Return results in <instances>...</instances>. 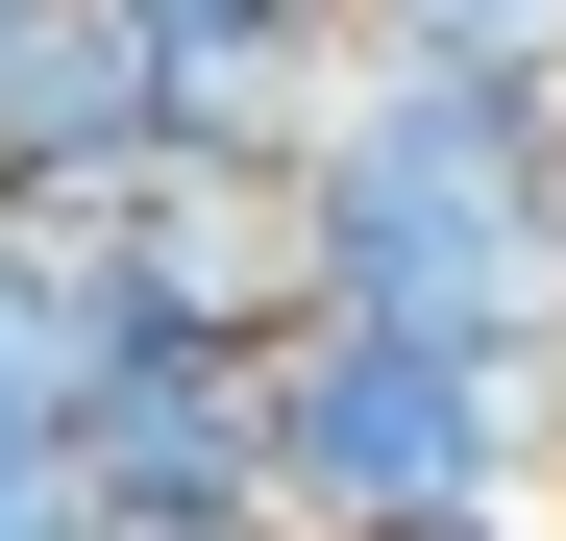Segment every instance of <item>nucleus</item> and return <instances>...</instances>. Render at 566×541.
<instances>
[{
  "label": "nucleus",
  "instance_id": "obj_4",
  "mask_svg": "<svg viewBox=\"0 0 566 541\" xmlns=\"http://www.w3.org/2000/svg\"><path fill=\"white\" fill-rule=\"evenodd\" d=\"M74 492L124 541H247L271 517V344H124L74 418Z\"/></svg>",
  "mask_w": 566,
  "mask_h": 541
},
{
  "label": "nucleus",
  "instance_id": "obj_2",
  "mask_svg": "<svg viewBox=\"0 0 566 541\" xmlns=\"http://www.w3.org/2000/svg\"><path fill=\"white\" fill-rule=\"evenodd\" d=\"M566 468V344L296 320L271 344V517L296 541H517Z\"/></svg>",
  "mask_w": 566,
  "mask_h": 541
},
{
  "label": "nucleus",
  "instance_id": "obj_5",
  "mask_svg": "<svg viewBox=\"0 0 566 541\" xmlns=\"http://www.w3.org/2000/svg\"><path fill=\"white\" fill-rule=\"evenodd\" d=\"M99 25H148L172 148H271V172H296L321 99H345V0H99Z\"/></svg>",
  "mask_w": 566,
  "mask_h": 541
},
{
  "label": "nucleus",
  "instance_id": "obj_8",
  "mask_svg": "<svg viewBox=\"0 0 566 541\" xmlns=\"http://www.w3.org/2000/svg\"><path fill=\"white\" fill-rule=\"evenodd\" d=\"M0 541H124V517L74 492V468H0Z\"/></svg>",
  "mask_w": 566,
  "mask_h": 541
},
{
  "label": "nucleus",
  "instance_id": "obj_7",
  "mask_svg": "<svg viewBox=\"0 0 566 541\" xmlns=\"http://www.w3.org/2000/svg\"><path fill=\"white\" fill-rule=\"evenodd\" d=\"M345 50H443V74H566V0H345Z\"/></svg>",
  "mask_w": 566,
  "mask_h": 541
},
{
  "label": "nucleus",
  "instance_id": "obj_10",
  "mask_svg": "<svg viewBox=\"0 0 566 541\" xmlns=\"http://www.w3.org/2000/svg\"><path fill=\"white\" fill-rule=\"evenodd\" d=\"M247 541H296V517H247Z\"/></svg>",
  "mask_w": 566,
  "mask_h": 541
},
{
  "label": "nucleus",
  "instance_id": "obj_1",
  "mask_svg": "<svg viewBox=\"0 0 566 541\" xmlns=\"http://www.w3.org/2000/svg\"><path fill=\"white\" fill-rule=\"evenodd\" d=\"M296 222H321V320L566 344V74L345 50V99L296 148Z\"/></svg>",
  "mask_w": 566,
  "mask_h": 541
},
{
  "label": "nucleus",
  "instance_id": "obj_6",
  "mask_svg": "<svg viewBox=\"0 0 566 541\" xmlns=\"http://www.w3.org/2000/svg\"><path fill=\"white\" fill-rule=\"evenodd\" d=\"M99 370H124L99 270H74L50 222H0V468H74V418H99Z\"/></svg>",
  "mask_w": 566,
  "mask_h": 541
},
{
  "label": "nucleus",
  "instance_id": "obj_9",
  "mask_svg": "<svg viewBox=\"0 0 566 541\" xmlns=\"http://www.w3.org/2000/svg\"><path fill=\"white\" fill-rule=\"evenodd\" d=\"M50 25H74V0H0V74H25V50H50Z\"/></svg>",
  "mask_w": 566,
  "mask_h": 541
},
{
  "label": "nucleus",
  "instance_id": "obj_3",
  "mask_svg": "<svg viewBox=\"0 0 566 541\" xmlns=\"http://www.w3.org/2000/svg\"><path fill=\"white\" fill-rule=\"evenodd\" d=\"M50 246L99 270L124 344H296L321 320V222H296L271 148H148V172H99V198H50Z\"/></svg>",
  "mask_w": 566,
  "mask_h": 541
}]
</instances>
